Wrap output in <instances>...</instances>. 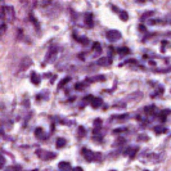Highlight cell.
<instances>
[{
    "mask_svg": "<svg viewBox=\"0 0 171 171\" xmlns=\"http://www.w3.org/2000/svg\"><path fill=\"white\" fill-rule=\"evenodd\" d=\"M35 135L38 136L39 139H41V140H45V138H47V134H45V131L41 127H38V129L35 130Z\"/></svg>",
    "mask_w": 171,
    "mask_h": 171,
    "instance_id": "obj_9",
    "label": "cell"
},
{
    "mask_svg": "<svg viewBox=\"0 0 171 171\" xmlns=\"http://www.w3.org/2000/svg\"><path fill=\"white\" fill-rule=\"evenodd\" d=\"M32 171H39V170H32Z\"/></svg>",
    "mask_w": 171,
    "mask_h": 171,
    "instance_id": "obj_37",
    "label": "cell"
},
{
    "mask_svg": "<svg viewBox=\"0 0 171 171\" xmlns=\"http://www.w3.org/2000/svg\"><path fill=\"white\" fill-rule=\"evenodd\" d=\"M84 21H85V26H86L88 28H93V26H94L93 14H85V17H84Z\"/></svg>",
    "mask_w": 171,
    "mask_h": 171,
    "instance_id": "obj_7",
    "label": "cell"
},
{
    "mask_svg": "<svg viewBox=\"0 0 171 171\" xmlns=\"http://www.w3.org/2000/svg\"><path fill=\"white\" fill-rule=\"evenodd\" d=\"M86 82H77V84L75 85V89L76 90H84L85 88H86Z\"/></svg>",
    "mask_w": 171,
    "mask_h": 171,
    "instance_id": "obj_21",
    "label": "cell"
},
{
    "mask_svg": "<svg viewBox=\"0 0 171 171\" xmlns=\"http://www.w3.org/2000/svg\"><path fill=\"white\" fill-rule=\"evenodd\" d=\"M77 41L80 42V44H82V45H86V44H89V39L88 38H85V36H79V38H75Z\"/></svg>",
    "mask_w": 171,
    "mask_h": 171,
    "instance_id": "obj_18",
    "label": "cell"
},
{
    "mask_svg": "<svg viewBox=\"0 0 171 171\" xmlns=\"http://www.w3.org/2000/svg\"><path fill=\"white\" fill-rule=\"evenodd\" d=\"M102 103H103V102H102V99H101V98H94L90 104H92V107H93V108H99V107L102 105Z\"/></svg>",
    "mask_w": 171,
    "mask_h": 171,
    "instance_id": "obj_13",
    "label": "cell"
},
{
    "mask_svg": "<svg viewBox=\"0 0 171 171\" xmlns=\"http://www.w3.org/2000/svg\"><path fill=\"white\" fill-rule=\"evenodd\" d=\"M72 171H84V170H82V167H75Z\"/></svg>",
    "mask_w": 171,
    "mask_h": 171,
    "instance_id": "obj_36",
    "label": "cell"
},
{
    "mask_svg": "<svg viewBox=\"0 0 171 171\" xmlns=\"http://www.w3.org/2000/svg\"><path fill=\"white\" fill-rule=\"evenodd\" d=\"M81 153H82V157L89 162H99L102 159L101 153H95V152H93V150L88 149V148H84V149L81 150Z\"/></svg>",
    "mask_w": 171,
    "mask_h": 171,
    "instance_id": "obj_2",
    "label": "cell"
},
{
    "mask_svg": "<svg viewBox=\"0 0 171 171\" xmlns=\"http://www.w3.org/2000/svg\"><path fill=\"white\" fill-rule=\"evenodd\" d=\"M70 80H71V77H64V79L58 84V89H62V88H63L64 85L67 84V82H70Z\"/></svg>",
    "mask_w": 171,
    "mask_h": 171,
    "instance_id": "obj_24",
    "label": "cell"
},
{
    "mask_svg": "<svg viewBox=\"0 0 171 171\" xmlns=\"http://www.w3.org/2000/svg\"><path fill=\"white\" fill-rule=\"evenodd\" d=\"M111 58H107V57H103V58H99L98 59V64L99 66H108V64H111Z\"/></svg>",
    "mask_w": 171,
    "mask_h": 171,
    "instance_id": "obj_11",
    "label": "cell"
},
{
    "mask_svg": "<svg viewBox=\"0 0 171 171\" xmlns=\"http://www.w3.org/2000/svg\"><path fill=\"white\" fill-rule=\"evenodd\" d=\"M155 133L156 134H165V133H167V129L161 127V126H156L155 127Z\"/></svg>",
    "mask_w": 171,
    "mask_h": 171,
    "instance_id": "obj_23",
    "label": "cell"
},
{
    "mask_svg": "<svg viewBox=\"0 0 171 171\" xmlns=\"http://www.w3.org/2000/svg\"><path fill=\"white\" fill-rule=\"evenodd\" d=\"M93 99H94L93 95H86V96L84 98V103H92Z\"/></svg>",
    "mask_w": 171,
    "mask_h": 171,
    "instance_id": "obj_27",
    "label": "cell"
},
{
    "mask_svg": "<svg viewBox=\"0 0 171 171\" xmlns=\"http://www.w3.org/2000/svg\"><path fill=\"white\" fill-rule=\"evenodd\" d=\"M145 171H147V170H145Z\"/></svg>",
    "mask_w": 171,
    "mask_h": 171,
    "instance_id": "obj_39",
    "label": "cell"
},
{
    "mask_svg": "<svg viewBox=\"0 0 171 171\" xmlns=\"http://www.w3.org/2000/svg\"><path fill=\"white\" fill-rule=\"evenodd\" d=\"M105 77L103 75H101V76H95V77H92V79H88L86 81V84H92V82H95V81H104Z\"/></svg>",
    "mask_w": 171,
    "mask_h": 171,
    "instance_id": "obj_12",
    "label": "cell"
},
{
    "mask_svg": "<svg viewBox=\"0 0 171 171\" xmlns=\"http://www.w3.org/2000/svg\"><path fill=\"white\" fill-rule=\"evenodd\" d=\"M85 134H86V131H85V127H84V126H79V129H77V135L80 136V138H82V136H85Z\"/></svg>",
    "mask_w": 171,
    "mask_h": 171,
    "instance_id": "obj_26",
    "label": "cell"
},
{
    "mask_svg": "<svg viewBox=\"0 0 171 171\" xmlns=\"http://www.w3.org/2000/svg\"><path fill=\"white\" fill-rule=\"evenodd\" d=\"M144 162H159V156L155 153H147L143 156Z\"/></svg>",
    "mask_w": 171,
    "mask_h": 171,
    "instance_id": "obj_6",
    "label": "cell"
},
{
    "mask_svg": "<svg viewBox=\"0 0 171 171\" xmlns=\"http://www.w3.org/2000/svg\"><path fill=\"white\" fill-rule=\"evenodd\" d=\"M117 53L121 54V55H126V54L130 53V50H129V48L122 47V48H118V49H117Z\"/></svg>",
    "mask_w": 171,
    "mask_h": 171,
    "instance_id": "obj_19",
    "label": "cell"
},
{
    "mask_svg": "<svg viewBox=\"0 0 171 171\" xmlns=\"http://www.w3.org/2000/svg\"><path fill=\"white\" fill-rule=\"evenodd\" d=\"M0 16H1V18L7 19V22L12 23L14 21V17H16V14H14V8L12 5L1 4V13H0Z\"/></svg>",
    "mask_w": 171,
    "mask_h": 171,
    "instance_id": "obj_1",
    "label": "cell"
},
{
    "mask_svg": "<svg viewBox=\"0 0 171 171\" xmlns=\"http://www.w3.org/2000/svg\"><path fill=\"white\" fill-rule=\"evenodd\" d=\"M105 36H107V39L109 40L111 42H115V41H117V40L121 39V32L117 30H108L107 31V34H105Z\"/></svg>",
    "mask_w": 171,
    "mask_h": 171,
    "instance_id": "obj_4",
    "label": "cell"
},
{
    "mask_svg": "<svg viewBox=\"0 0 171 171\" xmlns=\"http://www.w3.org/2000/svg\"><path fill=\"white\" fill-rule=\"evenodd\" d=\"M153 14H155L153 12H145V13L143 14V16H142V19H143V21H144V19H147L148 17H149V16H153Z\"/></svg>",
    "mask_w": 171,
    "mask_h": 171,
    "instance_id": "obj_29",
    "label": "cell"
},
{
    "mask_svg": "<svg viewBox=\"0 0 171 171\" xmlns=\"http://www.w3.org/2000/svg\"><path fill=\"white\" fill-rule=\"evenodd\" d=\"M167 115H170V111L169 109H166V111H161V113H158V118H159V121H166V116Z\"/></svg>",
    "mask_w": 171,
    "mask_h": 171,
    "instance_id": "obj_15",
    "label": "cell"
},
{
    "mask_svg": "<svg viewBox=\"0 0 171 171\" xmlns=\"http://www.w3.org/2000/svg\"><path fill=\"white\" fill-rule=\"evenodd\" d=\"M144 112L147 113V115H156V105H149V107H145Z\"/></svg>",
    "mask_w": 171,
    "mask_h": 171,
    "instance_id": "obj_14",
    "label": "cell"
},
{
    "mask_svg": "<svg viewBox=\"0 0 171 171\" xmlns=\"http://www.w3.org/2000/svg\"><path fill=\"white\" fill-rule=\"evenodd\" d=\"M66 143L67 142L64 140L63 138H59V139H57L55 145H57V148H63V147H66Z\"/></svg>",
    "mask_w": 171,
    "mask_h": 171,
    "instance_id": "obj_17",
    "label": "cell"
},
{
    "mask_svg": "<svg viewBox=\"0 0 171 171\" xmlns=\"http://www.w3.org/2000/svg\"><path fill=\"white\" fill-rule=\"evenodd\" d=\"M113 118H117V121H120V122H124L126 118H129V115L127 113H125V115H120V116H115Z\"/></svg>",
    "mask_w": 171,
    "mask_h": 171,
    "instance_id": "obj_22",
    "label": "cell"
},
{
    "mask_svg": "<svg viewBox=\"0 0 171 171\" xmlns=\"http://www.w3.org/2000/svg\"><path fill=\"white\" fill-rule=\"evenodd\" d=\"M0 27H1V30H0V35H4L5 27H7V26H5V23H1V26H0Z\"/></svg>",
    "mask_w": 171,
    "mask_h": 171,
    "instance_id": "obj_32",
    "label": "cell"
},
{
    "mask_svg": "<svg viewBox=\"0 0 171 171\" xmlns=\"http://www.w3.org/2000/svg\"><path fill=\"white\" fill-rule=\"evenodd\" d=\"M57 55H58V48L52 47L49 49V52H48V54H47V62L48 63H53V62L55 61Z\"/></svg>",
    "mask_w": 171,
    "mask_h": 171,
    "instance_id": "obj_5",
    "label": "cell"
},
{
    "mask_svg": "<svg viewBox=\"0 0 171 171\" xmlns=\"http://www.w3.org/2000/svg\"><path fill=\"white\" fill-rule=\"evenodd\" d=\"M125 153H126V155H129L130 158H134V157H135V155L138 153V148H136V147L129 148V149H127V152H125Z\"/></svg>",
    "mask_w": 171,
    "mask_h": 171,
    "instance_id": "obj_16",
    "label": "cell"
},
{
    "mask_svg": "<svg viewBox=\"0 0 171 171\" xmlns=\"http://www.w3.org/2000/svg\"><path fill=\"white\" fill-rule=\"evenodd\" d=\"M58 167L61 171H71L72 170V167H71V163L70 162H59L58 163Z\"/></svg>",
    "mask_w": 171,
    "mask_h": 171,
    "instance_id": "obj_8",
    "label": "cell"
},
{
    "mask_svg": "<svg viewBox=\"0 0 171 171\" xmlns=\"http://www.w3.org/2000/svg\"><path fill=\"white\" fill-rule=\"evenodd\" d=\"M36 156H38L40 159H42V161H49V159L55 158V153L48 152V150H44V149H38L36 150Z\"/></svg>",
    "mask_w": 171,
    "mask_h": 171,
    "instance_id": "obj_3",
    "label": "cell"
},
{
    "mask_svg": "<svg viewBox=\"0 0 171 171\" xmlns=\"http://www.w3.org/2000/svg\"><path fill=\"white\" fill-rule=\"evenodd\" d=\"M120 14V18H121V21L126 22L127 18H129V14H127V12H125V10H121V12H118Z\"/></svg>",
    "mask_w": 171,
    "mask_h": 171,
    "instance_id": "obj_20",
    "label": "cell"
},
{
    "mask_svg": "<svg viewBox=\"0 0 171 171\" xmlns=\"http://www.w3.org/2000/svg\"><path fill=\"white\" fill-rule=\"evenodd\" d=\"M139 31H143V32H145V27L143 26V25H139Z\"/></svg>",
    "mask_w": 171,
    "mask_h": 171,
    "instance_id": "obj_35",
    "label": "cell"
},
{
    "mask_svg": "<svg viewBox=\"0 0 171 171\" xmlns=\"http://www.w3.org/2000/svg\"><path fill=\"white\" fill-rule=\"evenodd\" d=\"M40 76L38 75L36 72H31V82H32L34 85H39L40 84Z\"/></svg>",
    "mask_w": 171,
    "mask_h": 171,
    "instance_id": "obj_10",
    "label": "cell"
},
{
    "mask_svg": "<svg viewBox=\"0 0 171 171\" xmlns=\"http://www.w3.org/2000/svg\"><path fill=\"white\" fill-rule=\"evenodd\" d=\"M0 159H1V162H0V166H1V169H3V167H4V163H5V158H4V156H1V158H0Z\"/></svg>",
    "mask_w": 171,
    "mask_h": 171,
    "instance_id": "obj_33",
    "label": "cell"
},
{
    "mask_svg": "<svg viewBox=\"0 0 171 171\" xmlns=\"http://www.w3.org/2000/svg\"><path fill=\"white\" fill-rule=\"evenodd\" d=\"M94 125H95V127L101 126V125H102V120H101V118H96L95 121H94Z\"/></svg>",
    "mask_w": 171,
    "mask_h": 171,
    "instance_id": "obj_31",
    "label": "cell"
},
{
    "mask_svg": "<svg viewBox=\"0 0 171 171\" xmlns=\"http://www.w3.org/2000/svg\"><path fill=\"white\" fill-rule=\"evenodd\" d=\"M30 19H31V21H32V22H34V23H35V26H36V27H39V22H38V21H36V19H35V18H34V14H32V13H31V14H30Z\"/></svg>",
    "mask_w": 171,
    "mask_h": 171,
    "instance_id": "obj_30",
    "label": "cell"
},
{
    "mask_svg": "<svg viewBox=\"0 0 171 171\" xmlns=\"http://www.w3.org/2000/svg\"><path fill=\"white\" fill-rule=\"evenodd\" d=\"M125 130H126L125 127H121V129H116L115 133H116V134H117V133H122V131H125Z\"/></svg>",
    "mask_w": 171,
    "mask_h": 171,
    "instance_id": "obj_34",
    "label": "cell"
},
{
    "mask_svg": "<svg viewBox=\"0 0 171 171\" xmlns=\"http://www.w3.org/2000/svg\"><path fill=\"white\" fill-rule=\"evenodd\" d=\"M122 144H125V139L124 138H118L117 140L115 142V145H122Z\"/></svg>",
    "mask_w": 171,
    "mask_h": 171,
    "instance_id": "obj_28",
    "label": "cell"
},
{
    "mask_svg": "<svg viewBox=\"0 0 171 171\" xmlns=\"http://www.w3.org/2000/svg\"><path fill=\"white\" fill-rule=\"evenodd\" d=\"M93 50H94L95 53H101V52H102L101 44H99V42H94V44H93Z\"/></svg>",
    "mask_w": 171,
    "mask_h": 171,
    "instance_id": "obj_25",
    "label": "cell"
},
{
    "mask_svg": "<svg viewBox=\"0 0 171 171\" xmlns=\"http://www.w3.org/2000/svg\"><path fill=\"white\" fill-rule=\"evenodd\" d=\"M112 171H115V170H112Z\"/></svg>",
    "mask_w": 171,
    "mask_h": 171,
    "instance_id": "obj_38",
    "label": "cell"
}]
</instances>
